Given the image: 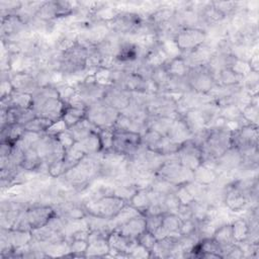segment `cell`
<instances>
[{"instance_id": "1", "label": "cell", "mask_w": 259, "mask_h": 259, "mask_svg": "<svg viewBox=\"0 0 259 259\" xmlns=\"http://www.w3.org/2000/svg\"><path fill=\"white\" fill-rule=\"evenodd\" d=\"M125 204L124 199L114 194H104L86 201L83 207L89 215L111 220Z\"/></svg>"}, {"instance_id": "10", "label": "cell", "mask_w": 259, "mask_h": 259, "mask_svg": "<svg viewBox=\"0 0 259 259\" xmlns=\"http://www.w3.org/2000/svg\"><path fill=\"white\" fill-rule=\"evenodd\" d=\"M57 213V210L51 205H33L25 208V214L31 230L40 228Z\"/></svg>"}, {"instance_id": "2", "label": "cell", "mask_w": 259, "mask_h": 259, "mask_svg": "<svg viewBox=\"0 0 259 259\" xmlns=\"http://www.w3.org/2000/svg\"><path fill=\"white\" fill-rule=\"evenodd\" d=\"M155 176L179 186L193 180V171L183 166L178 161L177 155L174 154L167 157L166 161L155 173Z\"/></svg>"}, {"instance_id": "19", "label": "cell", "mask_w": 259, "mask_h": 259, "mask_svg": "<svg viewBox=\"0 0 259 259\" xmlns=\"http://www.w3.org/2000/svg\"><path fill=\"white\" fill-rule=\"evenodd\" d=\"M69 133L74 138L75 142H80L88 137L93 132H98L99 128L93 124L87 117H84L79 122L68 128Z\"/></svg>"}, {"instance_id": "29", "label": "cell", "mask_w": 259, "mask_h": 259, "mask_svg": "<svg viewBox=\"0 0 259 259\" xmlns=\"http://www.w3.org/2000/svg\"><path fill=\"white\" fill-rule=\"evenodd\" d=\"M86 110L87 109H81V108H75L71 106H66V109L64 111V114L62 116V119L67 124L68 128L79 122L81 119L86 117Z\"/></svg>"}, {"instance_id": "7", "label": "cell", "mask_w": 259, "mask_h": 259, "mask_svg": "<svg viewBox=\"0 0 259 259\" xmlns=\"http://www.w3.org/2000/svg\"><path fill=\"white\" fill-rule=\"evenodd\" d=\"M258 147V125L252 123L243 124L231 134V148L239 151Z\"/></svg>"}, {"instance_id": "25", "label": "cell", "mask_w": 259, "mask_h": 259, "mask_svg": "<svg viewBox=\"0 0 259 259\" xmlns=\"http://www.w3.org/2000/svg\"><path fill=\"white\" fill-rule=\"evenodd\" d=\"M24 125L20 123H13L1 128V143H10L14 145L24 133Z\"/></svg>"}, {"instance_id": "22", "label": "cell", "mask_w": 259, "mask_h": 259, "mask_svg": "<svg viewBox=\"0 0 259 259\" xmlns=\"http://www.w3.org/2000/svg\"><path fill=\"white\" fill-rule=\"evenodd\" d=\"M6 233L7 239L14 250L20 249L28 245L32 241V235L31 232L27 231H19V230H6L3 229Z\"/></svg>"}, {"instance_id": "34", "label": "cell", "mask_w": 259, "mask_h": 259, "mask_svg": "<svg viewBox=\"0 0 259 259\" xmlns=\"http://www.w3.org/2000/svg\"><path fill=\"white\" fill-rule=\"evenodd\" d=\"M197 234V222L193 219H188L185 221H181L179 236H192Z\"/></svg>"}, {"instance_id": "16", "label": "cell", "mask_w": 259, "mask_h": 259, "mask_svg": "<svg viewBox=\"0 0 259 259\" xmlns=\"http://www.w3.org/2000/svg\"><path fill=\"white\" fill-rule=\"evenodd\" d=\"M115 231H118L120 234L137 239L143 232L146 231V220L144 214H140L136 218L131 219L123 225L119 226L118 228L115 229Z\"/></svg>"}, {"instance_id": "28", "label": "cell", "mask_w": 259, "mask_h": 259, "mask_svg": "<svg viewBox=\"0 0 259 259\" xmlns=\"http://www.w3.org/2000/svg\"><path fill=\"white\" fill-rule=\"evenodd\" d=\"M233 237L236 243H241L247 240L249 235V225L246 219L240 218L231 223Z\"/></svg>"}, {"instance_id": "4", "label": "cell", "mask_w": 259, "mask_h": 259, "mask_svg": "<svg viewBox=\"0 0 259 259\" xmlns=\"http://www.w3.org/2000/svg\"><path fill=\"white\" fill-rule=\"evenodd\" d=\"M119 112L120 111L101 100L88 106L86 117L98 128L113 127Z\"/></svg>"}, {"instance_id": "20", "label": "cell", "mask_w": 259, "mask_h": 259, "mask_svg": "<svg viewBox=\"0 0 259 259\" xmlns=\"http://www.w3.org/2000/svg\"><path fill=\"white\" fill-rule=\"evenodd\" d=\"M163 67L171 78H185L189 70V66L182 56L169 60Z\"/></svg>"}, {"instance_id": "21", "label": "cell", "mask_w": 259, "mask_h": 259, "mask_svg": "<svg viewBox=\"0 0 259 259\" xmlns=\"http://www.w3.org/2000/svg\"><path fill=\"white\" fill-rule=\"evenodd\" d=\"M219 177V173L208 166L201 164L193 171V180L204 186H212Z\"/></svg>"}, {"instance_id": "24", "label": "cell", "mask_w": 259, "mask_h": 259, "mask_svg": "<svg viewBox=\"0 0 259 259\" xmlns=\"http://www.w3.org/2000/svg\"><path fill=\"white\" fill-rule=\"evenodd\" d=\"M174 119L166 116H148L146 125L147 128L153 130L162 136H167Z\"/></svg>"}, {"instance_id": "11", "label": "cell", "mask_w": 259, "mask_h": 259, "mask_svg": "<svg viewBox=\"0 0 259 259\" xmlns=\"http://www.w3.org/2000/svg\"><path fill=\"white\" fill-rule=\"evenodd\" d=\"M66 106L67 104L61 98H50L32 109L36 113V116L46 117L55 121L62 118Z\"/></svg>"}, {"instance_id": "41", "label": "cell", "mask_w": 259, "mask_h": 259, "mask_svg": "<svg viewBox=\"0 0 259 259\" xmlns=\"http://www.w3.org/2000/svg\"><path fill=\"white\" fill-rule=\"evenodd\" d=\"M0 91H1V99L10 96L13 93L14 87H13V85H12L10 79H9V76H7L6 78L2 77Z\"/></svg>"}, {"instance_id": "23", "label": "cell", "mask_w": 259, "mask_h": 259, "mask_svg": "<svg viewBox=\"0 0 259 259\" xmlns=\"http://www.w3.org/2000/svg\"><path fill=\"white\" fill-rule=\"evenodd\" d=\"M75 146L85 155H91L101 152V143L98 132L91 133L88 137L80 142H76Z\"/></svg>"}, {"instance_id": "38", "label": "cell", "mask_w": 259, "mask_h": 259, "mask_svg": "<svg viewBox=\"0 0 259 259\" xmlns=\"http://www.w3.org/2000/svg\"><path fill=\"white\" fill-rule=\"evenodd\" d=\"M66 131H68V126L65 123V121L62 118H60V119L55 120V121L52 122V124L46 131V134L51 136V137L56 138L58 135H60L61 133L66 132Z\"/></svg>"}, {"instance_id": "36", "label": "cell", "mask_w": 259, "mask_h": 259, "mask_svg": "<svg viewBox=\"0 0 259 259\" xmlns=\"http://www.w3.org/2000/svg\"><path fill=\"white\" fill-rule=\"evenodd\" d=\"M175 194L178 197L181 204L189 205L193 200H195L194 196L191 194V192L188 190L185 184L179 185L175 191Z\"/></svg>"}, {"instance_id": "17", "label": "cell", "mask_w": 259, "mask_h": 259, "mask_svg": "<svg viewBox=\"0 0 259 259\" xmlns=\"http://www.w3.org/2000/svg\"><path fill=\"white\" fill-rule=\"evenodd\" d=\"M186 122L192 135H197L206 128V120L198 108H193L185 111L181 116Z\"/></svg>"}, {"instance_id": "3", "label": "cell", "mask_w": 259, "mask_h": 259, "mask_svg": "<svg viewBox=\"0 0 259 259\" xmlns=\"http://www.w3.org/2000/svg\"><path fill=\"white\" fill-rule=\"evenodd\" d=\"M186 80L190 90L207 94L218 83L207 65L189 67Z\"/></svg>"}, {"instance_id": "13", "label": "cell", "mask_w": 259, "mask_h": 259, "mask_svg": "<svg viewBox=\"0 0 259 259\" xmlns=\"http://www.w3.org/2000/svg\"><path fill=\"white\" fill-rule=\"evenodd\" d=\"M9 79L14 87V90L18 92H25V93L32 94L39 87L36 77L29 73H25V72L11 73L9 75Z\"/></svg>"}, {"instance_id": "26", "label": "cell", "mask_w": 259, "mask_h": 259, "mask_svg": "<svg viewBox=\"0 0 259 259\" xmlns=\"http://www.w3.org/2000/svg\"><path fill=\"white\" fill-rule=\"evenodd\" d=\"M134 207H136L138 210H140L142 213L145 212V210L149 207L151 204L150 196L148 193V187L147 188H138V190L134 193L130 201L127 202Z\"/></svg>"}, {"instance_id": "33", "label": "cell", "mask_w": 259, "mask_h": 259, "mask_svg": "<svg viewBox=\"0 0 259 259\" xmlns=\"http://www.w3.org/2000/svg\"><path fill=\"white\" fill-rule=\"evenodd\" d=\"M228 68H230L234 73H236L237 75H239L243 78L252 72L248 61L237 59L234 56H233Z\"/></svg>"}, {"instance_id": "5", "label": "cell", "mask_w": 259, "mask_h": 259, "mask_svg": "<svg viewBox=\"0 0 259 259\" xmlns=\"http://www.w3.org/2000/svg\"><path fill=\"white\" fill-rule=\"evenodd\" d=\"M207 33L199 27L180 28L174 36V40L182 54H187L206 41Z\"/></svg>"}, {"instance_id": "31", "label": "cell", "mask_w": 259, "mask_h": 259, "mask_svg": "<svg viewBox=\"0 0 259 259\" xmlns=\"http://www.w3.org/2000/svg\"><path fill=\"white\" fill-rule=\"evenodd\" d=\"M53 120L41 117V116H35L33 119L28 121L27 123L24 124V130L37 133V134H45L48 127L52 124Z\"/></svg>"}, {"instance_id": "40", "label": "cell", "mask_w": 259, "mask_h": 259, "mask_svg": "<svg viewBox=\"0 0 259 259\" xmlns=\"http://www.w3.org/2000/svg\"><path fill=\"white\" fill-rule=\"evenodd\" d=\"M57 140L59 141V143L61 144V146L63 147V149L65 151L69 150L70 148H72L74 146V144L76 143L74 138L72 137V135L69 133V131H66L64 133H61L60 135H58Z\"/></svg>"}, {"instance_id": "14", "label": "cell", "mask_w": 259, "mask_h": 259, "mask_svg": "<svg viewBox=\"0 0 259 259\" xmlns=\"http://www.w3.org/2000/svg\"><path fill=\"white\" fill-rule=\"evenodd\" d=\"M211 238L220 245L222 250V258H224L226 253L236 244L233 237L231 223H225L219 226L214 230Z\"/></svg>"}, {"instance_id": "37", "label": "cell", "mask_w": 259, "mask_h": 259, "mask_svg": "<svg viewBox=\"0 0 259 259\" xmlns=\"http://www.w3.org/2000/svg\"><path fill=\"white\" fill-rule=\"evenodd\" d=\"M164 214V213H163ZM163 214H150V215H145L146 220V230L155 233L161 226L162 220H163Z\"/></svg>"}, {"instance_id": "9", "label": "cell", "mask_w": 259, "mask_h": 259, "mask_svg": "<svg viewBox=\"0 0 259 259\" xmlns=\"http://www.w3.org/2000/svg\"><path fill=\"white\" fill-rule=\"evenodd\" d=\"M223 202L231 211L239 212L245 209V207L249 204L250 199L245 192L235 187L231 182L224 188Z\"/></svg>"}, {"instance_id": "39", "label": "cell", "mask_w": 259, "mask_h": 259, "mask_svg": "<svg viewBox=\"0 0 259 259\" xmlns=\"http://www.w3.org/2000/svg\"><path fill=\"white\" fill-rule=\"evenodd\" d=\"M66 167L63 159L51 163L49 165V176L52 178H59L66 173Z\"/></svg>"}, {"instance_id": "8", "label": "cell", "mask_w": 259, "mask_h": 259, "mask_svg": "<svg viewBox=\"0 0 259 259\" xmlns=\"http://www.w3.org/2000/svg\"><path fill=\"white\" fill-rule=\"evenodd\" d=\"M109 252L106 256L128 257V254L138 245L137 239H133L113 230L107 236Z\"/></svg>"}, {"instance_id": "6", "label": "cell", "mask_w": 259, "mask_h": 259, "mask_svg": "<svg viewBox=\"0 0 259 259\" xmlns=\"http://www.w3.org/2000/svg\"><path fill=\"white\" fill-rule=\"evenodd\" d=\"M142 146V136L131 131H114L112 150L131 158Z\"/></svg>"}, {"instance_id": "30", "label": "cell", "mask_w": 259, "mask_h": 259, "mask_svg": "<svg viewBox=\"0 0 259 259\" xmlns=\"http://www.w3.org/2000/svg\"><path fill=\"white\" fill-rule=\"evenodd\" d=\"M84 156H85V154L81 150H79L74 144V146L72 148L65 151V154L63 157V161H64L65 167H66V170L68 171L71 168H73L74 166H76L84 158Z\"/></svg>"}, {"instance_id": "15", "label": "cell", "mask_w": 259, "mask_h": 259, "mask_svg": "<svg viewBox=\"0 0 259 259\" xmlns=\"http://www.w3.org/2000/svg\"><path fill=\"white\" fill-rule=\"evenodd\" d=\"M181 220L174 212H166L163 214V220L160 228L154 233L157 240L163 239L171 235H179Z\"/></svg>"}, {"instance_id": "35", "label": "cell", "mask_w": 259, "mask_h": 259, "mask_svg": "<svg viewBox=\"0 0 259 259\" xmlns=\"http://www.w3.org/2000/svg\"><path fill=\"white\" fill-rule=\"evenodd\" d=\"M137 241H138V243L140 244V245H142L143 247H145L147 250H149V251H151L152 249H153V247L156 245V243H157V238H156V236L153 234V233H151V232H149V231H145V232H143L138 238H137Z\"/></svg>"}, {"instance_id": "42", "label": "cell", "mask_w": 259, "mask_h": 259, "mask_svg": "<svg viewBox=\"0 0 259 259\" xmlns=\"http://www.w3.org/2000/svg\"><path fill=\"white\" fill-rule=\"evenodd\" d=\"M128 257H133V258H147V257H151V253H150L149 250H147L145 247H143L142 245H140L138 243V245L128 254Z\"/></svg>"}, {"instance_id": "27", "label": "cell", "mask_w": 259, "mask_h": 259, "mask_svg": "<svg viewBox=\"0 0 259 259\" xmlns=\"http://www.w3.org/2000/svg\"><path fill=\"white\" fill-rule=\"evenodd\" d=\"M42 161H41L39 155L37 154L36 150L34 148H30L24 152L20 167L25 171L34 172L35 169L39 166V164Z\"/></svg>"}, {"instance_id": "32", "label": "cell", "mask_w": 259, "mask_h": 259, "mask_svg": "<svg viewBox=\"0 0 259 259\" xmlns=\"http://www.w3.org/2000/svg\"><path fill=\"white\" fill-rule=\"evenodd\" d=\"M98 135L101 143V152L111 151L113 146V139H114V128L113 127L99 128Z\"/></svg>"}, {"instance_id": "18", "label": "cell", "mask_w": 259, "mask_h": 259, "mask_svg": "<svg viewBox=\"0 0 259 259\" xmlns=\"http://www.w3.org/2000/svg\"><path fill=\"white\" fill-rule=\"evenodd\" d=\"M167 137L178 144H183L186 141L191 140L193 135L190 132L189 127L187 126L186 122L183 120V118L178 117V118L174 119V121L167 134Z\"/></svg>"}, {"instance_id": "12", "label": "cell", "mask_w": 259, "mask_h": 259, "mask_svg": "<svg viewBox=\"0 0 259 259\" xmlns=\"http://www.w3.org/2000/svg\"><path fill=\"white\" fill-rule=\"evenodd\" d=\"M132 100V92L116 86H109L104 94L103 101L118 111L125 109Z\"/></svg>"}]
</instances>
